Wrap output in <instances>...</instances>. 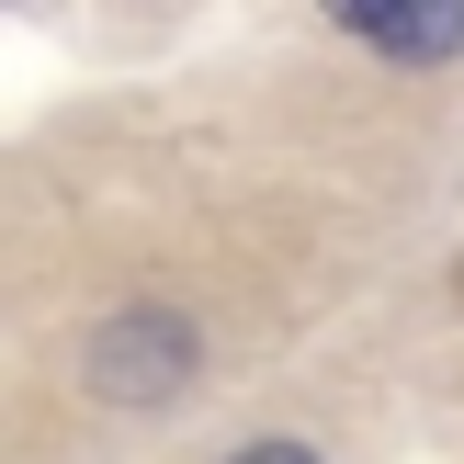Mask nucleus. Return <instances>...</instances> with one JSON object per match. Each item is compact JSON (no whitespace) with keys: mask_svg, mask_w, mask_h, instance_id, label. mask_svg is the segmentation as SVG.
I'll use <instances>...</instances> for the list:
<instances>
[{"mask_svg":"<svg viewBox=\"0 0 464 464\" xmlns=\"http://www.w3.org/2000/svg\"><path fill=\"white\" fill-rule=\"evenodd\" d=\"M193 374H204V329L181 306H113L80 340V385L102 408H170V397H193Z\"/></svg>","mask_w":464,"mask_h":464,"instance_id":"1","label":"nucleus"},{"mask_svg":"<svg viewBox=\"0 0 464 464\" xmlns=\"http://www.w3.org/2000/svg\"><path fill=\"white\" fill-rule=\"evenodd\" d=\"M340 34H362L397 68H453L464 57V0H420V12H374V0H340Z\"/></svg>","mask_w":464,"mask_h":464,"instance_id":"2","label":"nucleus"},{"mask_svg":"<svg viewBox=\"0 0 464 464\" xmlns=\"http://www.w3.org/2000/svg\"><path fill=\"white\" fill-rule=\"evenodd\" d=\"M227 464H317L306 442H249V453H227Z\"/></svg>","mask_w":464,"mask_h":464,"instance_id":"3","label":"nucleus"}]
</instances>
